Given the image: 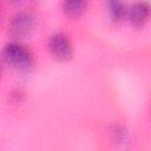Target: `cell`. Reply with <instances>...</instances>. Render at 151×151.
<instances>
[{"instance_id":"52a82bcc","label":"cell","mask_w":151,"mask_h":151,"mask_svg":"<svg viewBox=\"0 0 151 151\" xmlns=\"http://www.w3.org/2000/svg\"><path fill=\"white\" fill-rule=\"evenodd\" d=\"M0 13H1V7H0Z\"/></svg>"},{"instance_id":"3957f363","label":"cell","mask_w":151,"mask_h":151,"mask_svg":"<svg viewBox=\"0 0 151 151\" xmlns=\"http://www.w3.org/2000/svg\"><path fill=\"white\" fill-rule=\"evenodd\" d=\"M51 54L58 60H68L72 57L73 48L70 39L64 33H54L48 41Z\"/></svg>"},{"instance_id":"7a4b0ae2","label":"cell","mask_w":151,"mask_h":151,"mask_svg":"<svg viewBox=\"0 0 151 151\" xmlns=\"http://www.w3.org/2000/svg\"><path fill=\"white\" fill-rule=\"evenodd\" d=\"M35 25V18L31 12L21 11L14 14L9 22V31L14 37L22 38L28 35Z\"/></svg>"},{"instance_id":"8992f818","label":"cell","mask_w":151,"mask_h":151,"mask_svg":"<svg viewBox=\"0 0 151 151\" xmlns=\"http://www.w3.org/2000/svg\"><path fill=\"white\" fill-rule=\"evenodd\" d=\"M87 7V0H63V9L71 18L80 17Z\"/></svg>"},{"instance_id":"277c9868","label":"cell","mask_w":151,"mask_h":151,"mask_svg":"<svg viewBox=\"0 0 151 151\" xmlns=\"http://www.w3.org/2000/svg\"><path fill=\"white\" fill-rule=\"evenodd\" d=\"M126 15L133 26L143 27L150 17V6L146 1H137L131 6L130 9H127Z\"/></svg>"},{"instance_id":"5b68a950","label":"cell","mask_w":151,"mask_h":151,"mask_svg":"<svg viewBox=\"0 0 151 151\" xmlns=\"http://www.w3.org/2000/svg\"><path fill=\"white\" fill-rule=\"evenodd\" d=\"M107 11L113 22H120L127 14V8L123 0H107Z\"/></svg>"},{"instance_id":"6da1fadb","label":"cell","mask_w":151,"mask_h":151,"mask_svg":"<svg viewBox=\"0 0 151 151\" xmlns=\"http://www.w3.org/2000/svg\"><path fill=\"white\" fill-rule=\"evenodd\" d=\"M2 57L5 61L20 71H29L33 66V55L31 51L20 42H9L4 47Z\"/></svg>"}]
</instances>
